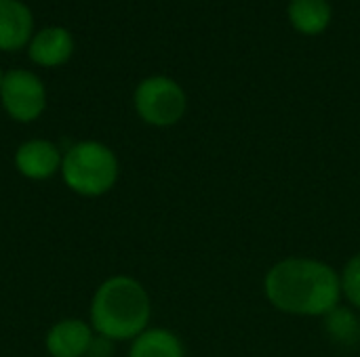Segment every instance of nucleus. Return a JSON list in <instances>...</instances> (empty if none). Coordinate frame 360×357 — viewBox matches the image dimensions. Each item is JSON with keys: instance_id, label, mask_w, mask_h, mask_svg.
Instances as JSON below:
<instances>
[{"instance_id": "obj_3", "label": "nucleus", "mask_w": 360, "mask_h": 357, "mask_svg": "<svg viewBox=\"0 0 360 357\" xmlns=\"http://www.w3.org/2000/svg\"><path fill=\"white\" fill-rule=\"evenodd\" d=\"M59 175L70 191L82 198H99L116 187L120 162L105 143L78 141L63 154Z\"/></svg>"}, {"instance_id": "obj_4", "label": "nucleus", "mask_w": 360, "mask_h": 357, "mask_svg": "<svg viewBox=\"0 0 360 357\" xmlns=\"http://www.w3.org/2000/svg\"><path fill=\"white\" fill-rule=\"evenodd\" d=\"M133 105L137 116L156 128H167L177 124L186 109L188 97L179 82L169 76H150L141 80L133 95Z\"/></svg>"}, {"instance_id": "obj_6", "label": "nucleus", "mask_w": 360, "mask_h": 357, "mask_svg": "<svg viewBox=\"0 0 360 357\" xmlns=\"http://www.w3.org/2000/svg\"><path fill=\"white\" fill-rule=\"evenodd\" d=\"M63 154L53 141L30 139L15 151V168L30 181H46L61 170Z\"/></svg>"}, {"instance_id": "obj_7", "label": "nucleus", "mask_w": 360, "mask_h": 357, "mask_svg": "<svg viewBox=\"0 0 360 357\" xmlns=\"http://www.w3.org/2000/svg\"><path fill=\"white\" fill-rule=\"evenodd\" d=\"M93 337L95 330L89 322L65 318L49 328L44 337V347L51 357H86Z\"/></svg>"}, {"instance_id": "obj_1", "label": "nucleus", "mask_w": 360, "mask_h": 357, "mask_svg": "<svg viewBox=\"0 0 360 357\" xmlns=\"http://www.w3.org/2000/svg\"><path fill=\"white\" fill-rule=\"evenodd\" d=\"M268 303L289 316L325 318L342 305L340 271L312 257H287L264 276Z\"/></svg>"}, {"instance_id": "obj_15", "label": "nucleus", "mask_w": 360, "mask_h": 357, "mask_svg": "<svg viewBox=\"0 0 360 357\" xmlns=\"http://www.w3.org/2000/svg\"><path fill=\"white\" fill-rule=\"evenodd\" d=\"M2 80H4V72H2V67H0V86H2Z\"/></svg>"}, {"instance_id": "obj_2", "label": "nucleus", "mask_w": 360, "mask_h": 357, "mask_svg": "<svg viewBox=\"0 0 360 357\" xmlns=\"http://www.w3.org/2000/svg\"><path fill=\"white\" fill-rule=\"evenodd\" d=\"M152 299L146 286L131 276H112L93 292L89 307L91 328L114 343L133 341L150 328Z\"/></svg>"}, {"instance_id": "obj_11", "label": "nucleus", "mask_w": 360, "mask_h": 357, "mask_svg": "<svg viewBox=\"0 0 360 357\" xmlns=\"http://www.w3.org/2000/svg\"><path fill=\"white\" fill-rule=\"evenodd\" d=\"M129 357H186V347L173 330L148 328L131 341Z\"/></svg>"}, {"instance_id": "obj_8", "label": "nucleus", "mask_w": 360, "mask_h": 357, "mask_svg": "<svg viewBox=\"0 0 360 357\" xmlns=\"http://www.w3.org/2000/svg\"><path fill=\"white\" fill-rule=\"evenodd\" d=\"M34 32L32 11L21 0H0V50H19Z\"/></svg>"}, {"instance_id": "obj_14", "label": "nucleus", "mask_w": 360, "mask_h": 357, "mask_svg": "<svg viewBox=\"0 0 360 357\" xmlns=\"http://www.w3.org/2000/svg\"><path fill=\"white\" fill-rule=\"evenodd\" d=\"M112 353H114V341L95 332V337L89 345L86 357H112Z\"/></svg>"}, {"instance_id": "obj_13", "label": "nucleus", "mask_w": 360, "mask_h": 357, "mask_svg": "<svg viewBox=\"0 0 360 357\" xmlns=\"http://www.w3.org/2000/svg\"><path fill=\"white\" fill-rule=\"evenodd\" d=\"M340 284L342 299H346L352 309L360 311V252L348 259V263L340 271Z\"/></svg>"}, {"instance_id": "obj_10", "label": "nucleus", "mask_w": 360, "mask_h": 357, "mask_svg": "<svg viewBox=\"0 0 360 357\" xmlns=\"http://www.w3.org/2000/svg\"><path fill=\"white\" fill-rule=\"evenodd\" d=\"M287 17L300 34L319 36L331 25L333 8L329 0H289Z\"/></svg>"}, {"instance_id": "obj_12", "label": "nucleus", "mask_w": 360, "mask_h": 357, "mask_svg": "<svg viewBox=\"0 0 360 357\" xmlns=\"http://www.w3.org/2000/svg\"><path fill=\"white\" fill-rule=\"evenodd\" d=\"M323 320H325V330L333 343L350 347L360 341V320L352 307L338 305Z\"/></svg>"}, {"instance_id": "obj_9", "label": "nucleus", "mask_w": 360, "mask_h": 357, "mask_svg": "<svg viewBox=\"0 0 360 357\" xmlns=\"http://www.w3.org/2000/svg\"><path fill=\"white\" fill-rule=\"evenodd\" d=\"M74 40L65 27H44L30 40V59L42 67H57L72 57Z\"/></svg>"}, {"instance_id": "obj_5", "label": "nucleus", "mask_w": 360, "mask_h": 357, "mask_svg": "<svg viewBox=\"0 0 360 357\" xmlns=\"http://www.w3.org/2000/svg\"><path fill=\"white\" fill-rule=\"evenodd\" d=\"M0 101L4 112L15 122H34L46 107V88L42 80L27 69H11L4 74L0 86Z\"/></svg>"}]
</instances>
